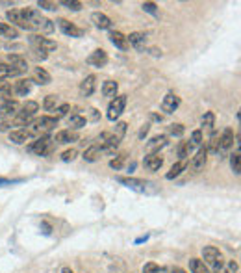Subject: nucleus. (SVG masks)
Wrapping results in <instances>:
<instances>
[{"label": "nucleus", "mask_w": 241, "mask_h": 273, "mask_svg": "<svg viewBox=\"0 0 241 273\" xmlns=\"http://www.w3.org/2000/svg\"><path fill=\"white\" fill-rule=\"evenodd\" d=\"M149 130H150V125H143V126H141V128H139V132H138L139 140H143V138L149 134Z\"/></svg>", "instance_id": "obj_51"}, {"label": "nucleus", "mask_w": 241, "mask_h": 273, "mask_svg": "<svg viewBox=\"0 0 241 273\" xmlns=\"http://www.w3.org/2000/svg\"><path fill=\"white\" fill-rule=\"evenodd\" d=\"M95 87H97V76L95 74H89L86 78L82 80L80 84V95L82 97H91L95 93Z\"/></svg>", "instance_id": "obj_15"}, {"label": "nucleus", "mask_w": 241, "mask_h": 273, "mask_svg": "<svg viewBox=\"0 0 241 273\" xmlns=\"http://www.w3.org/2000/svg\"><path fill=\"white\" fill-rule=\"evenodd\" d=\"M186 165H188V164H186L184 160L176 162V164H174V165L171 167V171H169V173L165 175V178H167V180H172V178H176L178 175H182V171L186 169Z\"/></svg>", "instance_id": "obj_29"}, {"label": "nucleus", "mask_w": 241, "mask_h": 273, "mask_svg": "<svg viewBox=\"0 0 241 273\" xmlns=\"http://www.w3.org/2000/svg\"><path fill=\"white\" fill-rule=\"evenodd\" d=\"M237 271V264L234 260H230L226 266H219V267H213V273H235Z\"/></svg>", "instance_id": "obj_34"}, {"label": "nucleus", "mask_w": 241, "mask_h": 273, "mask_svg": "<svg viewBox=\"0 0 241 273\" xmlns=\"http://www.w3.org/2000/svg\"><path fill=\"white\" fill-rule=\"evenodd\" d=\"M190 269H191V273H210L208 266L201 260V258H191V260H190Z\"/></svg>", "instance_id": "obj_30"}, {"label": "nucleus", "mask_w": 241, "mask_h": 273, "mask_svg": "<svg viewBox=\"0 0 241 273\" xmlns=\"http://www.w3.org/2000/svg\"><path fill=\"white\" fill-rule=\"evenodd\" d=\"M125 106H127V95H117L115 99H111V103L108 104V117L109 121H117L125 112Z\"/></svg>", "instance_id": "obj_5"}, {"label": "nucleus", "mask_w": 241, "mask_h": 273, "mask_svg": "<svg viewBox=\"0 0 241 273\" xmlns=\"http://www.w3.org/2000/svg\"><path fill=\"white\" fill-rule=\"evenodd\" d=\"M46 56H48L46 52L37 51V49H32V51H30V58L35 60V62H43V60H46Z\"/></svg>", "instance_id": "obj_44"}, {"label": "nucleus", "mask_w": 241, "mask_h": 273, "mask_svg": "<svg viewBox=\"0 0 241 273\" xmlns=\"http://www.w3.org/2000/svg\"><path fill=\"white\" fill-rule=\"evenodd\" d=\"M6 17L12 24H15V26H19V28L26 30V32H35V30H37L34 24L26 19V15L23 13V10H10V12H6Z\"/></svg>", "instance_id": "obj_4"}, {"label": "nucleus", "mask_w": 241, "mask_h": 273, "mask_svg": "<svg viewBox=\"0 0 241 273\" xmlns=\"http://www.w3.org/2000/svg\"><path fill=\"white\" fill-rule=\"evenodd\" d=\"M69 110H71V104H62V106H57L56 108V119H59V117H64V115L69 114Z\"/></svg>", "instance_id": "obj_49"}, {"label": "nucleus", "mask_w": 241, "mask_h": 273, "mask_svg": "<svg viewBox=\"0 0 241 273\" xmlns=\"http://www.w3.org/2000/svg\"><path fill=\"white\" fill-rule=\"evenodd\" d=\"M37 112H39V104L35 103V101H26V103L19 108L17 114L12 117V125L19 126V128H23V126H26L30 121L34 119Z\"/></svg>", "instance_id": "obj_2"}, {"label": "nucleus", "mask_w": 241, "mask_h": 273, "mask_svg": "<svg viewBox=\"0 0 241 273\" xmlns=\"http://www.w3.org/2000/svg\"><path fill=\"white\" fill-rule=\"evenodd\" d=\"M171 273H188L186 269H182V267H172Z\"/></svg>", "instance_id": "obj_53"}, {"label": "nucleus", "mask_w": 241, "mask_h": 273, "mask_svg": "<svg viewBox=\"0 0 241 273\" xmlns=\"http://www.w3.org/2000/svg\"><path fill=\"white\" fill-rule=\"evenodd\" d=\"M91 23L100 30H108L109 26H111V19H109L108 15L100 13V12H95L91 15Z\"/></svg>", "instance_id": "obj_23"}, {"label": "nucleus", "mask_w": 241, "mask_h": 273, "mask_svg": "<svg viewBox=\"0 0 241 273\" xmlns=\"http://www.w3.org/2000/svg\"><path fill=\"white\" fill-rule=\"evenodd\" d=\"M191 143L190 142H182L180 143V147H178V156H180V158L184 160V158H188V156H190V153H191Z\"/></svg>", "instance_id": "obj_40"}, {"label": "nucleus", "mask_w": 241, "mask_h": 273, "mask_svg": "<svg viewBox=\"0 0 241 273\" xmlns=\"http://www.w3.org/2000/svg\"><path fill=\"white\" fill-rule=\"evenodd\" d=\"M202 145V130H195L191 134V147H201Z\"/></svg>", "instance_id": "obj_45"}, {"label": "nucleus", "mask_w": 241, "mask_h": 273, "mask_svg": "<svg viewBox=\"0 0 241 273\" xmlns=\"http://www.w3.org/2000/svg\"><path fill=\"white\" fill-rule=\"evenodd\" d=\"M4 184H12L10 178H0V186H4Z\"/></svg>", "instance_id": "obj_54"}, {"label": "nucleus", "mask_w": 241, "mask_h": 273, "mask_svg": "<svg viewBox=\"0 0 241 273\" xmlns=\"http://www.w3.org/2000/svg\"><path fill=\"white\" fill-rule=\"evenodd\" d=\"M230 165H232V171H234L235 175H239L241 173V154H239V151H235V153L230 156Z\"/></svg>", "instance_id": "obj_33"}, {"label": "nucleus", "mask_w": 241, "mask_h": 273, "mask_svg": "<svg viewBox=\"0 0 241 273\" xmlns=\"http://www.w3.org/2000/svg\"><path fill=\"white\" fill-rule=\"evenodd\" d=\"M206 162H208V149H206V145H204V147L201 145L199 151H197V154L193 156V160H191V164H190L191 171H193V173L202 171L204 169V165H206Z\"/></svg>", "instance_id": "obj_9"}, {"label": "nucleus", "mask_w": 241, "mask_h": 273, "mask_svg": "<svg viewBox=\"0 0 241 273\" xmlns=\"http://www.w3.org/2000/svg\"><path fill=\"white\" fill-rule=\"evenodd\" d=\"M109 41H111V45L117 47L119 51H128V49H130V45H128V39H127V35L123 34V32H117V30H113V32H109Z\"/></svg>", "instance_id": "obj_17"}, {"label": "nucleus", "mask_w": 241, "mask_h": 273, "mask_svg": "<svg viewBox=\"0 0 241 273\" xmlns=\"http://www.w3.org/2000/svg\"><path fill=\"white\" fill-rule=\"evenodd\" d=\"M76 156H78V151H76V149H69V151H65V153L62 154V160H64V162H73Z\"/></svg>", "instance_id": "obj_47"}, {"label": "nucleus", "mask_w": 241, "mask_h": 273, "mask_svg": "<svg viewBox=\"0 0 241 273\" xmlns=\"http://www.w3.org/2000/svg\"><path fill=\"white\" fill-rule=\"evenodd\" d=\"M152 119H154V121H161L163 117H161V115H158V114H152Z\"/></svg>", "instance_id": "obj_55"}, {"label": "nucleus", "mask_w": 241, "mask_h": 273, "mask_svg": "<svg viewBox=\"0 0 241 273\" xmlns=\"http://www.w3.org/2000/svg\"><path fill=\"white\" fill-rule=\"evenodd\" d=\"M57 28L62 30L65 35H71V37H82L84 35V30L78 28L75 23H71V21H67V19H57Z\"/></svg>", "instance_id": "obj_11"}, {"label": "nucleus", "mask_w": 241, "mask_h": 273, "mask_svg": "<svg viewBox=\"0 0 241 273\" xmlns=\"http://www.w3.org/2000/svg\"><path fill=\"white\" fill-rule=\"evenodd\" d=\"M178 106H180V97H178L176 93H172L169 91L163 101H161V110L165 112V114H172V112H176Z\"/></svg>", "instance_id": "obj_12"}, {"label": "nucleus", "mask_w": 241, "mask_h": 273, "mask_svg": "<svg viewBox=\"0 0 241 273\" xmlns=\"http://www.w3.org/2000/svg\"><path fill=\"white\" fill-rule=\"evenodd\" d=\"M143 12L150 13V15H158V6H156L154 2H143Z\"/></svg>", "instance_id": "obj_46"}, {"label": "nucleus", "mask_w": 241, "mask_h": 273, "mask_svg": "<svg viewBox=\"0 0 241 273\" xmlns=\"http://www.w3.org/2000/svg\"><path fill=\"white\" fill-rule=\"evenodd\" d=\"M50 80H52L50 74L46 73L43 67L34 69V78H32V82H35V84H39V85H46V84H50Z\"/></svg>", "instance_id": "obj_26"}, {"label": "nucleus", "mask_w": 241, "mask_h": 273, "mask_svg": "<svg viewBox=\"0 0 241 273\" xmlns=\"http://www.w3.org/2000/svg\"><path fill=\"white\" fill-rule=\"evenodd\" d=\"M19 112V103L15 99H4V103L0 104V119H12L13 115Z\"/></svg>", "instance_id": "obj_10"}, {"label": "nucleus", "mask_w": 241, "mask_h": 273, "mask_svg": "<svg viewBox=\"0 0 241 273\" xmlns=\"http://www.w3.org/2000/svg\"><path fill=\"white\" fill-rule=\"evenodd\" d=\"M165 145H167V136H154L147 143V151H149V154H158L160 149H163Z\"/></svg>", "instance_id": "obj_22"}, {"label": "nucleus", "mask_w": 241, "mask_h": 273, "mask_svg": "<svg viewBox=\"0 0 241 273\" xmlns=\"http://www.w3.org/2000/svg\"><path fill=\"white\" fill-rule=\"evenodd\" d=\"M213 123H215V114H213V112H206V114L202 115V126H204L206 130L210 132L213 130Z\"/></svg>", "instance_id": "obj_35"}, {"label": "nucleus", "mask_w": 241, "mask_h": 273, "mask_svg": "<svg viewBox=\"0 0 241 273\" xmlns=\"http://www.w3.org/2000/svg\"><path fill=\"white\" fill-rule=\"evenodd\" d=\"M143 273H161V269L156 262H149V264L143 266Z\"/></svg>", "instance_id": "obj_48"}, {"label": "nucleus", "mask_w": 241, "mask_h": 273, "mask_svg": "<svg viewBox=\"0 0 241 273\" xmlns=\"http://www.w3.org/2000/svg\"><path fill=\"white\" fill-rule=\"evenodd\" d=\"M87 63L91 65V67H104L106 63H108V54H106V51H102V49H97L95 52H91L89 56H87Z\"/></svg>", "instance_id": "obj_13"}, {"label": "nucleus", "mask_w": 241, "mask_h": 273, "mask_svg": "<svg viewBox=\"0 0 241 273\" xmlns=\"http://www.w3.org/2000/svg\"><path fill=\"white\" fill-rule=\"evenodd\" d=\"M100 156H102V153H100V149H98L97 145H91L89 149L84 151V160H86V162H97Z\"/></svg>", "instance_id": "obj_28"}, {"label": "nucleus", "mask_w": 241, "mask_h": 273, "mask_svg": "<svg viewBox=\"0 0 241 273\" xmlns=\"http://www.w3.org/2000/svg\"><path fill=\"white\" fill-rule=\"evenodd\" d=\"M52 143H54V140L50 136H41L32 145H28V151L39 154V156H46V154L52 153Z\"/></svg>", "instance_id": "obj_6"}, {"label": "nucleus", "mask_w": 241, "mask_h": 273, "mask_svg": "<svg viewBox=\"0 0 241 273\" xmlns=\"http://www.w3.org/2000/svg\"><path fill=\"white\" fill-rule=\"evenodd\" d=\"M127 39H128V45H132L134 49L145 51V45H147V35H145L143 32H132Z\"/></svg>", "instance_id": "obj_20"}, {"label": "nucleus", "mask_w": 241, "mask_h": 273, "mask_svg": "<svg viewBox=\"0 0 241 273\" xmlns=\"http://www.w3.org/2000/svg\"><path fill=\"white\" fill-rule=\"evenodd\" d=\"M0 93L4 95V99H12L10 97L12 95V85H10L8 78H4V76H0Z\"/></svg>", "instance_id": "obj_38"}, {"label": "nucleus", "mask_w": 241, "mask_h": 273, "mask_svg": "<svg viewBox=\"0 0 241 273\" xmlns=\"http://www.w3.org/2000/svg\"><path fill=\"white\" fill-rule=\"evenodd\" d=\"M57 126V119L52 117V115H41V117H35L34 121H30L26 125V132H28L30 138H41V136H48V132Z\"/></svg>", "instance_id": "obj_1"}, {"label": "nucleus", "mask_w": 241, "mask_h": 273, "mask_svg": "<svg viewBox=\"0 0 241 273\" xmlns=\"http://www.w3.org/2000/svg\"><path fill=\"white\" fill-rule=\"evenodd\" d=\"M143 165L149 171H160V167L163 165V158L160 154H147L143 160Z\"/></svg>", "instance_id": "obj_21"}, {"label": "nucleus", "mask_w": 241, "mask_h": 273, "mask_svg": "<svg viewBox=\"0 0 241 273\" xmlns=\"http://www.w3.org/2000/svg\"><path fill=\"white\" fill-rule=\"evenodd\" d=\"M87 123L86 117H82V115L75 114V115H71L69 117V126L71 128H75V130H80V128H84Z\"/></svg>", "instance_id": "obj_32"}, {"label": "nucleus", "mask_w": 241, "mask_h": 273, "mask_svg": "<svg viewBox=\"0 0 241 273\" xmlns=\"http://www.w3.org/2000/svg\"><path fill=\"white\" fill-rule=\"evenodd\" d=\"M232 145H234V130L228 126V128H224L223 134L219 136V154L226 153Z\"/></svg>", "instance_id": "obj_14"}, {"label": "nucleus", "mask_w": 241, "mask_h": 273, "mask_svg": "<svg viewBox=\"0 0 241 273\" xmlns=\"http://www.w3.org/2000/svg\"><path fill=\"white\" fill-rule=\"evenodd\" d=\"M167 130H169L171 136H176V138L184 136V125H182V123H172V125H169Z\"/></svg>", "instance_id": "obj_39"}, {"label": "nucleus", "mask_w": 241, "mask_h": 273, "mask_svg": "<svg viewBox=\"0 0 241 273\" xmlns=\"http://www.w3.org/2000/svg\"><path fill=\"white\" fill-rule=\"evenodd\" d=\"M206 149H208V153L219 154V134H212V138H210V142H208Z\"/></svg>", "instance_id": "obj_37"}, {"label": "nucleus", "mask_w": 241, "mask_h": 273, "mask_svg": "<svg viewBox=\"0 0 241 273\" xmlns=\"http://www.w3.org/2000/svg\"><path fill=\"white\" fill-rule=\"evenodd\" d=\"M57 104H59V97L57 95H46L45 101H43V108L46 112H56Z\"/></svg>", "instance_id": "obj_31"}, {"label": "nucleus", "mask_w": 241, "mask_h": 273, "mask_svg": "<svg viewBox=\"0 0 241 273\" xmlns=\"http://www.w3.org/2000/svg\"><path fill=\"white\" fill-rule=\"evenodd\" d=\"M117 180L120 184H125L127 188L138 192V194H145V195H154L158 194V188H156L152 182L143 180V178H132V176H119Z\"/></svg>", "instance_id": "obj_3"}, {"label": "nucleus", "mask_w": 241, "mask_h": 273, "mask_svg": "<svg viewBox=\"0 0 241 273\" xmlns=\"http://www.w3.org/2000/svg\"><path fill=\"white\" fill-rule=\"evenodd\" d=\"M202 258H204V264H210V266L213 267H219L223 266V255H221V251L217 249V247H212V245H208V247H204L202 249Z\"/></svg>", "instance_id": "obj_7"}, {"label": "nucleus", "mask_w": 241, "mask_h": 273, "mask_svg": "<svg viewBox=\"0 0 241 273\" xmlns=\"http://www.w3.org/2000/svg\"><path fill=\"white\" fill-rule=\"evenodd\" d=\"M30 45H32V49H37V51H43V52H48L50 51H56L57 45L56 41L48 39V37H45V35H32L30 37Z\"/></svg>", "instance_id": "obj_8"}, {"label": "nucleus", "mask_w": 241, "mask_h": 273, "mask_svg": "<svg viewBox=\"0 0 241 273\" xmlns=\"http://www.w3.org/2000/svg\"><path fill=\"white\" fill-rule=\"evenodd\" d=\"M127 123H123V121H120V123H117V125H115V130H113V134H115V138H119V140H123V138H125V134H127Z\"/></svg>", "instance_id": "obj_41"}, {"label": "nucleus", "mask_w": 241, "mask_h": 273, "mask_svg": "<svg viewBox=\"0 0 241 273\" xmlns=\"http://www.w3.org/2000/svg\"><path fill=\"white\" fill-rule=\"evenodd\" d=\"M37 6L43 8V10H48V12H56L57 10V2H50V0H39Z\"/></svg>", "instance_id": "obj_43"}, {"label": "nucleus", "mask_w": 241, "mask_h": 273, "mask_svg": "<svg viewBox=\"0 0 241 273\" xmlns=\"http://www.w3.org/2000/svg\"><path fill=\"white\" fill-rule=\"evenodd\" d=\"M117 91H119V84L115 80H106L102 84V95L108 99H115L117 97Z\"/></svg>", "instance_id": "obj_25"}, {"label": "nucleus", "mask_w": 241, "mask_h": 273, "mask_svg": "<svg viewBox=\"0 0 241 273\" xmlns=\"http://www.w3.org/2000/svg\"><path fill=\"white\" fill-rule=\"evenodd\" d=\"M67 10H73V12H80L82 10V2H78V0H64L62 2Z\"/></svg>", "instance_id": "obj_42"}, {"label": "nucleus", "mask_w": 241, "mask_h": 273, "mask_svg": "<svg viewBox=\"0 0 241 273\" xmlns=\"http://www.w3.org/2000/svg\"><path fill=\"white\" fill-rule=\"evenodd\" d=\"M54 142L57 143V145H67V143H73V142H78V134H76L75 130H59L54 136Z\"/></svg>", "instance_id": "obj_19"}, {"label": "nucleus", "mask_w": 241, "mask_h": 273, "mask_svg": "<svg viewBox=\"0 0 241 273\" xmlns=\"http://www.w3.org/2000/svg\"><path fill=\"white\" fill-rule=\"evenodd\" d=\"M0 37H6V39H17V37H19V30L13 28L12 24L0 23Z\"/></svg>", "instance_id": "obj_27"}, {"label": "nucleus", "mask_w": 241, "mask_h": 273, "mask_svg": "<svg viewBox=\"0 0 241 273\" xmlns=\"http://www.w3.org/2000/svg\"><path fill=\"white\" fill-rule=\"evenodd\" d=\"M32 85H34L32 78H21L13 85V93L19 95V97H26V95H30V91H32Z\"/></svg>", "instance_id": "obj_18"}, {"label": "nucleus", "mask_w": 241, "mask_h": 273, "mask_svg": "<svg viewBox=\"0 0 241 273\" xmlns=\"http://www.w3.org/2000/svg\"><path fill=\"white\" fill-rule=\"evenodd\" d=\"M12 119H6V121H2V123H0V132H12Z\"/></svg>", "instance_id": "obj_50"}, {"label": "nucleus", "mask_w": 241, "mask_h": 273, "mask_svg": "<svg viewBox=\"0 0 241 273\" xmlns=\"http://www.w3.org/2000/svg\"><path fill=\"white\" fill-rule=\"evenodd\" d=\"M8 65H12L19 74H23L28 71V62H26V58L19 56V54H10V56H8Z\"/></svg>", "instance_id": "obj_16"}, {"label": "nucleus", "mask_w": 241, "mask_h": 273, "mask_svg": "<svg viewBox=\"0 0 241 273\" xmlns=\"http://www.w3.org/2000/svg\"><path fill=\"white\" fill-rule=\"evenodd\" d=\"M125 160H127V154H117L113 160H109V167L115 171L123 169V165H125Z\"/></svg>", "instance_id": "obj_36"}, {"label": "nucleus", "mask_w": 241, "mask_h": 273, "mask_svg": "<svg viewBox=\"0 0 241 273\" xmlns=\"http://www.w3.org/2000/svg\"><path fill=\"white\" fill-rule=\"evenodd\" d=\"M87 112H89V119H91V121H98V119H100V114H98V110L89 108Z\"/></svg>", "instance_id": "obj_52"}, {"label": "nucleus", "mask_w": 241, "mask_h": 273, "mask_svg": "<svg viewBox=\"0 0 241 273\" xmlns=\"http://www.w3.org/2000/svg\"><path fill=\"white\" fill-rule=\"evenodd\" d=\"M28 140H32V138L28 136L26 128H15V130L10 132V142L15 143V145H23V143H26Z\"/></svg>", "instance_id": "obj_24"}, {"label": "nucleus", "mask_w": 241, "mask_h": 273, "mask_svg": "<svg viewBox=\"0 0 241 273\" xmlns=\"http://www.w3.org/2000/svg\"><path fill=\"white\" fill-rule=\"evenodd\" d=\"M62 273H73V269H69V267H64V271Z\"/></svg>", "instance_id": "obj_56"}]
</instances>
